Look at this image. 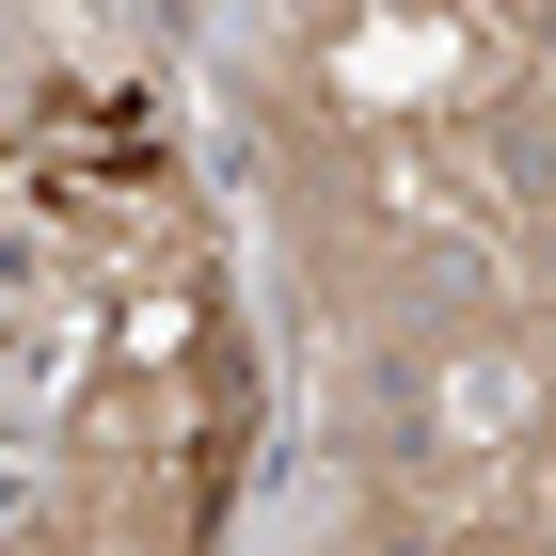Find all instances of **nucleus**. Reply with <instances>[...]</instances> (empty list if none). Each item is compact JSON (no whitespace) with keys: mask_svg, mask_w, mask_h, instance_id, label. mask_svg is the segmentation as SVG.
Segmentation results:
<instances>
[{"mask_svg":"<svg viewBox=\"0 0 556 556\" xmlns=\"http://www.w3.org/2000/svg\"><path fill=\"white\" fill-rule=\"evenodd\" d=\"M255 143L350 350L556 318V0H270Z\"/></svg>","mask_w":556,"mask_h":556,"instance_id":"f257e3e1","label":"nucleus"},{"mask_svg":"<svg viewBox=\"0 0 556 556\" xmlns=\"http://www.w3.org/2000/svg\"><path fill=\"white\" fill-rule=\"evenodd\" d=\"M350 477L397 541L556 556V318L350 350Z\"/></svg>","mask_w":556,"mask_h":556,"instance_id":"f03ea898","label":"nucleus"},{"mask_svg":"<svg viewBox=\"0 0 556 556\" xmlns=\"http://www.w3.org/2000/svg\"><path fill=\"white\" fill-rule=\"evenodd\" d=\"M239 334L207 302V255H175L160 287L112 318V366L80 397V445L48 477V509L16 525V556H207L223 477H239Z\"/></svg>","mask_w":556,"mask_h":556,"instance_id":"7ed1b4c3","label":"nucleus"},{"mask_svg":"<svg viewBox=\"0 0 556 556\" xmlns=\"http://www.w3.org/2000/svg\"><path fill=\"white\" fill-rule=\"evenodd\" d=\"M350 556H493V541H397V525H366Z\"/></svg>","mask_w":556,"mask_h":556,"instance_id":"20e7f679","label":"nucleus"}]
</instances>
